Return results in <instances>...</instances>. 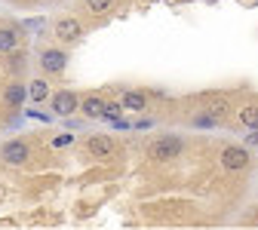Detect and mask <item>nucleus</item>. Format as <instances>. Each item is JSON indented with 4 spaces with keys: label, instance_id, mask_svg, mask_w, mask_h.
I'll list each match as a JSON object with an SVG mask.
<instances>
[{
    "label": "nucleus",
    "instance_id": "2eb2a0df",
    "mask_svg": "<svg viewBox=\"0 0 258 230\" xmlns=\"http://www.w3.org/2000/svg\"><path fill=\"white\" fill-rule=\"evenodd\" d=\"M228 111H231V102H228V98H215V102H209V114H212V117H224Z\"/></svg>",
    "mask_w": 258,
    "mask_h": 230
},
{
    "label": "nucleus",
    "instance_id": "f257e3e1",
    "mask_svg": "<svg viewBox=\"0 0 258 230\" xmlns=\"http://www.w3.org/2000/svg\"><path fill=\"white\" fill-rule=\"evenodd\" d=\"M184 150V141L178 138V135H163V138H157L154 144H151V157L154 160H175L178 154Z\"/></svg>",
    "mask_w": 258,
    "mask_h": 230
},
{
    "label": "nucleus",
    "instance_id": "0eeeda50",
    "mask_svg": "<svg viewBox=\"0 0 258 230\" xmlns=\"http://www.w3.org/2000/svg\"><path fill=\"white\" fill-rule=\"evenodd\" d=\"M28 98V86H22V83H10L7 89H4V105L7 108H22V102Z\"/></svg>",
    "mask_w": 258,
    "mask_h": 230
},
{
    "label": "nucleus",
    "instance_id": "f03ea898",
    "mask_svg": "<svg viewBox=\"0 0 258 230\" xmlns=\"http://www.w3.org/2000/svg\"><path fill=\"white\" fill-rule=\"evenodd\" d=\"M221 166H224V172H243L249 166V150L246 147H237V144L224 147L221 150Z\"/></svg>",
    "mask_w": 258,
    "mask_h": 230
},
{
    "label": "nucleus",
    "instance_id": "1a4fd4ad",
    "mask_svg": "<svg viewBox=\"0 0 258 230\" xmlns=\"http://www.w3.org/2000/svg\"><path fill=\"white\" fill-rule=\"evenodd\" d=\"M77 108L83 111V117H86V120H99V117H102V108H105V98L89 95V98H83V102H80Z\"/></svg>",
    "mask_w": 258,
    "mask_h": 230
},
{
    "label": "nucleus",
    "instance_id": "20e7f679",
    "mask_svg": "<svg viewBox=\"0 0 258 230\" xmlns=\"http://www.w3.org/2000/svg\"><path fill=\"white\" fill-rule=\"evenodd\" d=\"M55 37H58L61 43H77V40L83 37V25H80L77 19H58V22H55Z\"/></svg>",
    "mask_w": 258,
    "mask_h": 230
},
{
    "label": "nucleus",
    "instance_id": "7ed1b4c3",
    "mask_svg": "<svg viewBox=\"0 0 258 230\" xmlns=\"http://www.w3.org/2000/svg\"><path fill=\"white\" fill-rule=\"evenodd\" d=\"M28 154H31V147L22 138H13V141H7L4 147H0V157H4V163H10V166H22V163L28 160Z\"/></svg>",
    "mask_w": 258,
    "mask_h": 230
},
{
    "label": "nucleus",
    "instance_id": "39448f33",
    "mask_svg": "<svg viewBox=\"0 0 258 230\" xmlns=\"http://www.w3.org/2000/svg\"><path fill=\"white\" fill-rule=\"evenodd\" d=\"M40 68H43L46 74L64 71V68H68V52H64V49H46V52L40 55Z\"/></svg>",
    "mask_w": 258,
    "mask_h": 230
},
{
    "label": "nucleus",
    "instance_id": "423d86ee",
    "mask_svg": "<svg viewBox=\"0 0 258 230\" xmlns=\"http://www.w3.org/2000/svg\"><path fill=\"white\" fill-rule=\"evenodd\" d=\"M77 105H80V98H77L74 92H68V89H61V92L52 95V111H55L58 117H71V114L77 111Z\"/></svg>",
    "mask_w": 258,
    "mask_h": 230
},
{
    "label": "nucleus",
    "instance_id": "ddd939ff",
    "mask_svg": "<svg viewBox=\"0 0 258 230\" xmlns=\"http://www.w3.org/2000/svg\"><path fill=\"white\" fill-rule=\"evenodd\" d=\"M237 120H240L243 126H249V129H258V108H255V105L243 108V111L237 114Z\"/></svg>",
    "mask_w": 258,
    "mask_h": 230
},
{
    "label": "nucleus",
    "instance_id": "f8f14e48",
    "mask_svg": "<svg viewBox=\"0 0 258 230\" xmlns=\"http://www.w3.org/2000/svg\"><path fill=\"white\" fill-rule=\"evenodd\" d=\"M43 98H49L46 80H31L28 83V102H43Z\"/></svg>",
    "mask_w": 258,
    "mask_h": 230
},
{
    "label": "nucleus",
    "instance_id": "f3484780",
    "mask_svg": "<svg viewBox=\"0 0 258 230\" xmlns=\"http://www.w3.org/2000/svg\"><path fill=\"white\" fill-rule=\"evenodd\" d=\"M194 126H197V129H215V126H218V117H212V114L206 111V114H200L197 120H194Z\"/></svg>",
    "mask_w": 258,
    "mask_h": 230
},
{
    "label": "nucleus",
    "instance_id": "dca6fc26",
    "mask_svg": "<svg viewBox=\"0 0 258 230\" xmlns=\"http://www.w3.org/2000/svg\"><path fill=\"white\" fill-rule=\"evenodd\" d=\"M111 7H114V0H86V10L95 13V16H99V13H108Z\"/></svg>",
    "mask_w": 258,
    "mask_h": 230
},
{
    "label": "nucleus",
    "instance_id": "9d476101",
    "mask_svg": "<svg viewBox=\"0 0 258 230\" xmlns=\"http://www.w3.org/2000/svg\"><path fill=\"white\" fill-rule=\"evenodd\" d=\"M16 46H19V31L0 28V52H16Z\"/></svg>",
    "mask_w": 258,
    "mask_h": 230
},
{
    "label": "nucleus",
    "instance_id": "9b49d317",
    "mask_svg": "<svg viewBox=\"0 0 258 230\" xmlns=\"http://www.w3.org/2000/svg\"><path fill=\"white\" fill-rule=\"evenodd\" d=\"M148 95L145 92H126L123 95V111H145Z\"/></svg>",
    "mask_w": 258,
    "mask_h": 230
},
{
    "label": "nucleus",
    "instance_id": "6e6552de",
    "mask_svg": "<svg viewBox=\"0 0 258 230\" xmlns=\"http://www.w3.org/2000/svg\"><path fill=\"white\" fill-rule=\"evenodd\" d=\"M86 147H89V154L92 157H114V141L108 138V135H92L89 141H86Z\"/></svg>",
    "mask_w": 258,
    "mask_h": 230
},
{
    "label": "nucleus",
    "instance_id": "412c9836",
    "mask_svg": "<svg viewBox=\"0 0 258 230\" xmlns=\"http://www.w3.org/2000/svg\"><path fill=\"white\" fill-rule=\"evenodd\" d=\"M133 126H136V129H151V126H154V120H139V123H133Z\"/></svg>",
    "mask_w": 258,
    "mask_h": 230
},
{
    "label": "nucleus",
    "instance_id": "aec40b11",
    "mask_svg": "<svg viewBox=\"0 0 258 230\" xmlns=\"http://www.w3.org/2000/svg\"><path fill=\"white\" fill-rule=\"evenodd\" d=\"M111 126H114V129H133V123H129V120H123V117H120V120H114Z\"/></svg>",
    "mask_w": 258,
    "mask_h": 230
},
{
    "label": "nucleus",
    "instance_id": "a211bd4d",
    "mask_svg": "<svg viewBox=\"0 0 258 230\" xmlns=\"http://www.w3.org/2000/svg\"><path fill=\"white\" fill-rule=\"evenodd\" d=\"M25 117H31V120H40V123H49V114H43V111H37V108L25 111Z\"/></svg>",
    "mask_w": 258,
    "mask_h": 230
},
{
    "label": "nucleus",
    "instance_id": "6ab92c4d",
    "mask_svg": "<svg viewBox=\"0 0 258 230\" xmlns=\"http://www.w3.org/2000/svg\"><path fill=\"white\" fill-rule=\"evenodd\" d=\"M68 144H71V135H68V132H64V135H55V138H52V147H68Z\"/></svg>",
    "mask_w": 258,
    "mask_h": 230
},
{
    "label": "nucleus",
    "instance_id": "4468645a",
    "mask_svg": "<svg viewBox=\"0 0 258 230\" xmlns=\"http://www.w3.org/2000/svg\"><path fill=\"white\" fill-rule=\"evenodd\" d=\"M120 117H123V105L105 102V108H102V120H105V123H114V120H120Z\"/></svg>",
    "mask_w": 258,
    "mask_h": 230
}]
</instances>
